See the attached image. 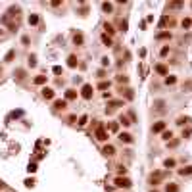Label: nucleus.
<instances>
[{
	"label": "nucleus",
	"mask_w": 192,
	"mask_h": 192,
	"mask_svg": "<svg viewBox=\"0 0 192 192\" xmlns=\"http://www.w3.org/2000/svg\"><path fill=\"white\" fill-rule=\"evenodd\" d=\"M102 154H104V156H108V158H111V156L115 154V148L111 146V144H106V146L102 148Z\"/></svg>",
	"instance_id": "7"
},
{
	"label": "nucleus",
	"mask_w": 192,
	"mask_h": 192,
	"mask_svg": "<svg viewBox=\"0 0 192 192\" xmlns=\"http://www.w3.org/2000/svg\"><path fill=\"white\" fill-rule=\"evenodd\" d=\"M92 92H94V90H92L90 85H83V89H81V96H83L85 100H90V98H92Z\"/></svg>",
	"instance_id": "3"
},
{
	"label": "nucleus",
	"mask_w": 192,
	"mask_h": 192,
	"mask_svg": "<svg viewBox=\"0 0 192 192\" xmlns=\"http://www.w3.org/2000/svg\"><path fill=\"white\" fill-rule=\"evenodd\" d=\"M98 89H100V90H106V89H109V81H108V83H106V81H104V83H100V85H98Z\"/></svg>",
	"instance_id": "33"
},
{
	"label": "nucleus",
	"mask_w": 192,
	"mask_h": 192,
	"mask_svg": "<svg viewBox=\"0 0 192 192\" xmlns=\"http://www.w3.org/2000/svg\"><path fill=\"white\" fill-rule=\"evenodd\" d=\"M156 108L161 109V108H163V102H161V100H158V102H156Z\"/></svg>",
	"instance_id": "45"
},
{
	"label": "nucleus",
	"mask_w": 192,
	"mask_h": 192,
	"mask_svg": "<svg viewBox=\"0 0 192 192\" xmlns=\"http://www.w3.org/2000/svg\"><path fill=\"white\" fill-rule=\"evenodd\" d=\"M13 58H15V50H10L6 56H4V62H12Z\"/></svg>",
	"instance_id": "21"
},
{
	"label": "nucleus",
	"mask_w": 192,
	"mask_h": 192,
	"mask_svg": "<svg viewBox=\"0 0 192 192\" xmlns=\"http://www.w3.org/2000/svg\"><path fill=\"white\" fill-rule=\"evenodd\" d=\"M165 177H167V173H165V171H154V173H150V177H148V183H150L152 186H158L161 181H165Z\"/></svg>",
	"instance_id": "1"
},
{
	"label": "nucleus",
	"mask_w": 192,
	"mask_h": 192,
	"mask_svg": "<svg viewBox=\"0 0 192 192\" xmlns=\"http://www.w3.org/2000/svg\"><path fill=\"white\" fill-rule=\"evenodd\" d=\"M171 23H173V19L167 17V15H163V17L160 19V27H167V25H171Z\"/></svg>",
	"instance_id": "12"
},
{
	"label": "nucleus",
	"mask_w": 192,
	"mask_h": 192,
	"mask_svg": "<svg viewBox=\"0 0 192 192\" xmlns=\"http://www.w3.org/2000/svg\"><path fill=\"white\" fill-rule=\"evenodd\" d=\"M165 131V121H158L152 125V133H163Z\"/></svg>",
	"instance_id": "5"
},
{
	"label": "nucleus",
	"mask_w": 192,
	"mask_h": 192,
	"mask_svg": "<svg viewBox=\"0 0 192 192\" xmlns=\"http://www.w3.org/2000/svg\"><path fill=\"white\" fill-rule=\"evenodd\" d=\"M113 183H115L117 188H131V186H133V183H131L127 177H115Z\"/></svg>",
	"instance_id": "2"
},
{
	"label": "nucleus",
	"mask_w": 192,
	"mask_h": 192,
	"mask_svg": "<svg viewBox=\"0 0 192 192\" xmlns=\"http://www.w3.org/2000/svg\"><path fill=\"white\" fill-rule=\"evenodd\" d=\"M102 10L106 13H109L111 10H113V4H109V2H102Z\"/></svg>",
	"instance_id": "19"
},
{
	"label": "nucleus",
	"mask_w": 192,
	"mask_h": 192,
	"mask_svg": "<svg viewBox=\"0 0 192 192\" xmlns=\"http://www.w3.org/2000/svg\"><path fill=\"white\" fill-rule=\"evenodd\" d=\"M102 65H104V67H106V65H109V60H108V58H102Z\"/></svg>",
	"instance_id": "44"
},
{
	"label": "nucleus",
	"mask_w": 192,
	"mask_h": 192,
	"mask_svg": "<svg viewBox=\"0 0 192 192\" xmlns=\"http://www.w3.org/2000/svg\"><path fill=\"white\" fill-rule=\"evenodd\" d=\"M27 169H29V173H35V171H37V165H35V163H31Z\"/></svg>",
	"instance_id": "42"
},
{
	"label": "nucleus",
	"mask_w": 192,
	"mask_h": 192,
	"mask_svg": "<svg viewBox=\"0 0 192 192\" xmlns=\"http://www.w3.org/2000/svg\"><path fill=\"white\" fill-rule=\"evenodd\" d=\"M87 121H89V117H87V115H83V117H81V119H79V125H81V127H83V125H87Z\"/></svg>",
	"instance_id": "36"
},
{
	"label": "nucleus",
	"mask_w": 192,
	"mask_h": 192,
	"mask_svg": "<svg viewBox=\"0 0 192 192\" xmlns=\"http://www.w3.org/2000/svg\"><path fill=\"white\" fill-rule=\"evenodd\" d=\"M165 192H179V186L175 185V183H169V185L165 186Z\"/></svg>",
	"instance_id": "18"
},
{
	"label": "nucleus",
	"mask_w": 192,
	"mask_h": 192,
	"mask_svg": "<svg viewBox=\"0 0 192 192\" xmlns=\"http://www.w3.org/2000/svg\"><path fill=\"white\" fill-rule=\"evenodd\" d=\"M109 131H113V133H115V131H117V123H109Z\"/></svg>",
	"instance_id": "40"
},
{
	"label": "nucleus",
	"mask_w": 192,
	"mask_h": 192,
	"mask_svg": "<svg viewBox=\"0 0 192 192\" xmlns=\"http://www.w3.org/2000/svg\"><path fill=\"white\" fill-rule=\"evenodd\" d=\"M190 121V117H179L177 119V125H185V123H188Z\"/></svg>",
	"instance_id": "30"
},
{
	"label": "nucleus",
	"mask_w": 192,
	"mask_h": 192,
	"mask_svg": "<svg viewBox=\"0 0 192 192\" xmlns=\"http://www.w3.org/2000/svg\"><path fill=\"white\" fill-rule=\"evenodd\" d=\"M169 8H175V10H179V8H183V2H171V4H169Z\"/></svg>",
	"instance_id": "32"
},
{
	"label": "nucleus",
	"mask_w": 192,
	"mask_h": 192,
	"mask_svg": "<svg viewBox=\"0 0 192 192\" xmlns=\"http://www.w3.org/2000/svg\"><path fill=\"white\" fill-rule=\"evenodd\" d=\"M161 138H163V140H171V138H173V133H171V131H163Z\"/></svg>",
	"instance_id": "24"
},
{
	"label": "nucleus",
	"mask_w": 192,
	"mask_h": 192,
	"mask_svg": "<svg viewBox=\"0 0 192 192\" xmlns=\"http://www.w3.org/2000/svg\"><path fill=\"white\" fill-rule=\"evenodd\" d=\"M158 38H171V33H160V35H158Z\"/></svg>",
	"instance_id": "34"
},
{
	"label": "nucleus",
	"mask_w": 192,
	"mask_h": 192,
	"mask_svg": "<svg viewBox=\"0 0 192 192\" xmlns=\"http://www.w3.org/2000/svg\"><path fill=\"white\" fill-rule=\"evenodd\" d=\"M21 42H23V46H29V37L23 35V37H21Z\"/></svg>",
	"instance_id": "37"
},
{
	"label": "nucleus",
	"mask_w": 192,
	"mask_h": 192,
	"mask_svg": "<svg viewBox=\"0 0 192 192\" xmlns=\"http://www.w3.org/2000/svg\"><path fill=\"white\" fill-rule=\"evenodd\" d=\"M46 81H48V77H46V75H38V77H35V81H33V83H35V85H44Z\"/></svg>",
	"instance_id": "14"
},
{
	"label": "nucleus",
	"mask_w": 192,
	"mask_h": 192,
	"mask_svg": "<svg viewBox=\"0 0 192 192\" xmlns=\"http://www.w3.org/2000/svg\"><path fill=\"white\" fill-rule=\"evenodd\" d=\"M27 21H29V25H37L38 23V15L37 13H31V15L27 17Z\"/></svg>",
	"instance_id": "17"
},
{
	"label": "nucleus",
	"mask_w": 192,
	"mask_h": 192,
	"mask_svg": "<svg viewBox=\"0 0 192 192\" xmlns=\"http://www.w3.org/2000/svg\"><path fill=\"white\" fill-rule=\"evenodd\" d=\"M167 54H169V46H163L161 48V56H167Z\"/></svg>",
	"instance_id": "39"
},
{
	"label": "nucleus",
	"mask_w": 192,
	"mask_h": 192,
	"mask_svg": "<svg viewBox=\"0 0 192 192\" xmlns=\"http://www.w3.org/2000/svg\"><path fill=\"white\" fill-rule=\"evenodd\" d=\"M73 44L75 46H83L85 44V37L81 35V33H75V35H73Z\"/></svg>",
	"instance_id": "6"
},
{
	"label": "nucleus",
	"mask_w": 192,
	"mask_h": 192,
	"mask_svg": "<svg viewBox=\"0 0 192 192\" xmlns=\"http://www.w3.org/2000/svg\"><path fill=\"white\" fill-rule=\"evenodd\" d=\"M25 77V71L23 69H17V79H23Z\"/></svg>",
	"instance_id": "41"
},
{
	"label": "nucleus",
	"mask_w": 192,
	"mask_h": 192,
	"mask_svg": "<svg viewBox=\"0 0 192 192\" xmlns=\"http://www.w3.org/2000/svg\"><path fill=\"white\" fill-rule=\"evenodd\" d=\"M104 29H106V35H108V33H109V35H113V33H115V29H113V25H111V23H106V25H104Z\"/></svg>",
	"instance_id": "23"
},
{
	"label": "nucleus",
	"mask_w": 192,
	"mask_h": 192,
	"mask_svg": "<svg viewBox=\"0 0 192 192\" xmlns=\"http://www.w3.org/2000/svg\"><path fill=\"white\" fill-rule=\"evenodd\" d=\"M190 134H192V129H190V127L186 129V131L183 129V136H190Z\"/></svg>",
	"instance_id": "38"
},
{
	"label": "nucleus",
	"mask_w": 192,
	"mask_h": 192,
	"mask_svg": "<svg viewBox=\"0 0 192 192\" xmlns=\"http://www.w3.org/2000/svg\"><path fill=\"white\" fill-rule=\"evenodd\" d=\"M183 27H185V29L192 27V19H190V17H185V19H183Z\"/></svg>",
	"instance_id": "26"
},
{
	"label": "nucleus",
	"mask_w": 192,
	"mask_h": 192,
	"mask_svg": "<svg viewBox=\"0 0 192 192\" xmlns=\"http://www.w3.org/2000/svg\"><path fill=\"white\" fill-rule=\"evenodd\" d=\"M35 65H37V56L31 54V56H29V67H35Z\"/></svg>",
	"instance_id": "25"
},
{
	"label": "nucleus",
	"mask_w": 192,
	"mask_h": 192,
	"mask_svg": "<svg viewBox=\"0 0 192 192\" xmlns=\"http://www.w3.org/2000/svg\"><path fill=\"white\" fill-rule=\"evenodd\" d=\"M121 94H125L129 100H133V98H134V94H133V90H131V89H125V90L121 89Z\"/></svg>",
	"instance_id": "22"
},
{
	"label": "nucleus",
	"mask_w": 192,
	"mask_h": 192,
	"mask_svg": "<svg viewBox=\"0 0 192 192\" xmlns=\"http://www.w3.org/2000/svg\"><path fill=\"white\" fill-rule=\"evenodd\" d=\"M179 175H181V177L192 175V165H186V167H183V169H179Z\"/></svg>",
	"instance_id": "11"
},
{
	"label": "nucleus",
	"mask_w": 192,
	"mask_h": 192,
	"mask_svg": "<svg viewBox=\"0 0 192 192\" xmlns=\"http://www.w3.org/2000/svg\"><path fill=\"white\" fill-rule=\"evenodd\" d=\"M42 98H44V100H52V98H54V90L52 89H42Z\"/></svg>",
	"instance_id": "9"
},
{
	"label": "nucleus",
	"mask_w": 192,
	"mask_h": 192,
	"mask_svg": "<svg viewBox=\"0 0 192 192\" xmlns=\"http://www.w3.org/2000/svg\"><path fill=\"white\" fill-rule=\"evenodd\" d=\"M177 165V161L173 160V158H167L165 161H163V167H167V169H171V167H175Z\"/></svg>",
	"instance_id": "15"
},
{
	"label": "nucleus",
	"mask_w": 192,
	"mask_h": 192,
	"mask_svg": "<svg viewBox=\"0 0 192 192\" xmlns=\"http://www.w3.org/2000/svg\"><path fill=\"white\" fill-rule=\"evenodd\" d=\"M119 140L127 142V144H133V136H131L129 133H119Z\"/></svg>",
	"instance_id": "8"
},
{
	"label": "nucleus",
	"mask_w": 192,
	"mask_h": 192,
	"mask_svg": "<svg viewBox=\"0 0 192 192\" xmlns=\"http://www.w3.org/2000/svg\"><path fill=\"white\" fill-rule=\"evenodd\" d=\"M0 35H2V29H0Z\"/></svg>",
	"instance_id": "46"
},
{
	"label": "nucleus",
	"mask_w": 192,
	"mask_h": 192,
	"mask_svg": "<svg viewBox=\"0 0 192 192\" xmlns=\"http://www.w3.org/2000/svg\"><path fill=\"white\" fill-rule=\"evenodd\" d=\"M96 138L102 140V142L108 140V133H106V129H104L102 125H98V129H96Z\"/></svg>",
	"instance_id": "4"
},
{
	"label": "nucleus",
	"mask_w": 192,
	"mask_h": 192,
	"mask_svg": "<svg viewBox=\"0 0 192 192\" xmlns=\"http://www.w3.org/2000/svg\"><path fill=\"white\" fill-rule=\"evenodd\" d=\"M54 73H58V75H60V73H62V67H60V65H54Z\"/></svg>",
	"instance_id": "43"
},
{
	"label": "nucleus",
	"mask_w": 192,
	"mask_h": 192,
	"mask_svg": "<svg viewBox=\"0 0 192 192\" xmlns=\"http://www.w3.org/2000/svg\"><path fill=\"white\" fill-rule=\"evenodd\" d=\"M156 71H158L160 75H167V67H165V65H161V64L156 65Z\"/></svg>",
	"instance_id": "20"
},
{
	"label": "nucleus",
	"mask_w": 192,
	"mask_h": 192,
	"mask_svg": "<svg viewBox=\"0 0 192 192\" xmlns=\"http://www.w3.org/2000/svg\"><path fill=\"white\" fill-rule=\"evenodd\" d=\"M175 83H177V77H165V85H175Z\"/></svg>",
	"instance_id": "27"
},
{
	"label": "nucleus",
	"mask_w": 192,
	"mask_h": 192,
	"mask_svg": "<svg viewBox=\"0 0 192 192\" xmlns=\"http://www.w3.org/2000/svg\"><path fill=\"white\" fill-rule=\"evenodd\" d=\"M109 106H111V108H119V106H123V102L121 100H113V102H109ZM109 108V109H111Z\"/></svg>",
	"instance_id": "31"
},
{
	"label": "nucleus",
	"mask_w": 192,
	"mask_h": 192,
	"mask_svg": "<svg viewBox=\"0 0 192 192\" xmlns=\"http://www.w3.org/2000/svg\"><path fill=\"white\" fill-rule=\"evenodd\" d=\"M102 42H104L106 46H111V38H109L108 35H102Z\"/></svg>",
	"instance_id": "29"
},
{
	"label": "nucleus",
	"mask_w": 192,
	"mask_h": 192,
	"mask_svg": "<svg viewBox=\"0 0 192 192\" xmlns=\"http://www.w3.org/2000/svg\"><path fill=\"white\" fill-rule=\"evenodd\" d=\"M77 98V90H65V100H75Z\"/></svg>",
	"instance_id": "13"
},
{
	"label": "nucleus",
	"mask_w": 192,
	"mask_h": 192,
	"mask_svg": "<svg viewBox=\"0 0 192 192\" xmlns=\"http://www.w3.org/2000/svg\"><path fill=\"white\" fill-rule=\"evenodd\" d=\"M119 123H121V125H125V127H129V125H131V121H129L125 115H121V117H119Z\"/></svg>",
	"instance_id": "28"
},
{
	"label": "nucleus",
	"mask_w": 192,
	"mask_h": 192,
	"mask_svg": "<svg viewBox=\"0 0 192 192\" xmlns=\"http://www.w3.org/2000/svg\"><path fill=\"white\" fill-rule=\"evenodd\" d=\"M25 186H27V188H33V186H35V181H33V179H27L25 181Z\"/></svg>",
	"instance_id": "35"
},
{
	"label": "nucleus",
	"mask_w": 192,
	"mask_h": 192,
	"mask_svg": "<svg viewBox=\"0 0 192 192\" xmlns=\"http://www.w3.org/2000/svg\"><path fill=\"white\" fill-rule=\"evenodd\" d=\"M77 64H79V62H77V56L71 54V56L67 58V65H69V67H77Z\"/></svg>",
	"instance_id": "16"
},
{
	"label": "nucleus",
	"mask_w": 192,
	"mask_h": 192,
	"mask_svg": "<svg viewBox=\"0 0 192 192\" xmlns=\"http://www.w3.org/2000/svg\"><path fill=\"white\" fill-rule=\"evenodd\" d=\"M67 108V100H56L54 102V109H65Z\"/></svg>",
	"instance_id": "10"
}]
</instances>
